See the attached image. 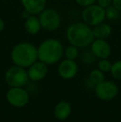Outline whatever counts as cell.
<instances>
[{
	"label": "cell",
	"mask_w": 121,
	"mask_h": 122,
	"mask_svg": "<svg viewBox=\"0 0 121 122\" xmlns=\"http://www.w3.org/2000/svg\"><path fill=\"white\" fill-rule=\"evenodd\" d=\"M112 66V62L108 59V58H105V59H99V61L97 63V67L100 69L101 71L105 72H109L110 71Z\"/></svg>",
	"instance_id": "20"
},
{
	"label": "cell",
	"mask_w": 121,
	"mask_h": 122,
	"mask_svg": "<svg viewBox=\"0 0 121 122\" xmlns=\"http://www.w3.org/2000/svg\"><path fill=\"white\" fill-rule=\"evenodd\" d=\"M57 72L62 79L71 80L74 78L78 72V65L75 60H62L58 65Z\"/></svg>",
	"instance_id": "9"
},
{
	"label": "cell",
	"mask_w": 121,
	"mask_h": 122,
	"mask_svg": "<svg viewBox=\"0 0 121 122\" xmlns=\"http://www.w3.org/2000/svg\"><path fill=\"white\" fill-rule=\"evenodd\" d=\"M62 43L57 38L50 37L43 40L37 47L38 60L45 64L53 65L59 62L63 56Z\"/></svg>",
	"instance_id": "2"
},
{
	"label": "cell",
	"mask_w": 121,
	"mask_h": 122,
	"mask_svg": "<svg viewBox=\"0 0 121 122\" xmlns=\"http://www.w3.org/2000/svg\"><path fill=\"white\" fill-rule=\"evenodd\" d=\"M95 92L101 101H108L115 99L119 93V87L112 81H105L95 85Z\"/></svg>",
	"instance_id": "7"
},
{
	"label": "cell",
	"mask_w": 121,
	"mask_h": 122,
	"mask_svg": "<svg viewBox=\"0 0 121 122\" xmlns=\"http://www.w3.org/2000/svg\"><path fill=\"white\" fill-rule=\"evenodd\" d=\"M105 80V75L104 72L101 71L100 69H94L91 71L89 75V81H91V84L93 85H97V84L100 83L101 81Z\"/></svg>",
	"instance_id": "17"
},
{
	"label": "cell",
	"mask_w": 121,
	"mask_h": 122,
	"mask_svg": "<svg viewBox=\"0 0 121 122\" xmlns=\"http://www.w3.org/2000/svg\"><path fill=\"white\" fill-rule=\"evenodd\" d=\"M75 2H76L78 5L85 8V7H87V6H89V5L95 3L96 0H75Z\"/></svg>",
	"instance_id": "22"
},
{
	"label": "cell",
	"mask_w": 121,
	"mask_h": 122,
	"mask_svg": "<svg viewBox=\"0 0 121 122\" xmlns=\"http://www.w3.org/2000/svg\"><path fill=\"white\" fill-rule=\"evenodd\" d=\"M38 18L42 29L47 32H54L61 26V15L54 8H46L40 14H38Z\"/></svg>",
	"instance_id": "6"
},
{
	"label": "cell",
	"mask_w": 121,
	"mask_h": 122,
	"mask_svg": "<svg viewBox=\"0 0 121 122\" xmlns=\"http://www.w3.org/2000/svg\"><path fill=\"white\" fill-rule=\"evenodd\" d=\"M112 5L121 12V0H112Z\"/></svg>",
	"instance_id": "24"
},
{
	"label": "cell",
	"mask_w": 121,
	"mask_h": 122,
	"mask_svg": "<svg viewBox=\"0 0 121 122\" xmlns=\"http://www.w3.org/2000/svg\"><path fill=\"white\" fill-rule=\"evenodd\" d=\"M66 36L68 42L78 48L87 47L95 39L92 27L84 22H76L70 24L66 29Z\"/></svg>",
	"instance_id": "1"
},
{
	"label": "cell",
	"mask_w": 121,
	"mask_h": 122,
	"mask_svg": "<svg viewBox=\"0 0 121 122\" xmlns=\"http://www.w3.org/2000/svg\"><path fill=\"white\" fill-rule=\"evenodd\" d=\"M8 102L14 107H23L28 103L29 95L23 87H11L6 95Z\"/></svg>",
	"instance_id": "8"
},
{
	"label": "cell",
	"mask_w": 121,
	"mask_h": 122,
	"mask_svg": "<svg viewBox=\"0 0 121 122\" xmlns=\"http://www.w3.org/2000/svg\"><path fill=\"white\" fill-rule=\"evenodd\" d=\"M63 56L66 59L70 60H76L79 56V48L74 45H68L63 51Z\"/></svg>",
	"instance_id": "16"
},
{
	"label": "cell",
	"mask_w": 121,
	"mask_h": 122,
	"mask_svg": "<svg viewBox=\"0 0 121 122\" xmlns=\"http://www.w3.org/2000/svg\"><path fill=\"white\" fill-rule=\"evenodd\" d=\"M95 58H96L94 54L92 53V51H91V49L88 50V51H85L82 54V60L84 62L86 63H91L94 61Z\"/></svg>",
	"instance_id": "21"
},
{
	"label": "cell",
	"mask_w": 121,
	"mask_h": 122,
	"mask_svg": "<svg viewBox=\"0 0 121 122\" xmlns=\"http://www.w3.org/2000/svg\"><path fill=\"white\" fill-rule=\"evenodd\" d=\"M120 17V11L113 5H110L105 8V18L110 21H115Z\"/></svg>",
	"instance_id": "18"
},
{
	"label": "cell",
	"mask_w": 121,
	"mask_h": 122,
	"mask_svg": "<svg viewBox=\"0 0 121 122\" xmlns=\"http://www.w3.org/2000/svg\"><path fill=\"white\" fill-rule=\"evenodd\" d=\"M54 116L59 121H65L71 114V106L67 101H60L54 107Z\"/></svg>",
	"instance_id": "13"
},
{
	"label": "cell",
	"mask_w": 121,
	"mask_h": 122,
	"mask_svg": "<svg viewBox=\"0 0 121 122\" xmlns=\"http://www.w3.org/2000/svg\"><path fill=\"white\" fill-rule=\"evenodd\" d=\"M4 28H5V23L3 18L0 17V33H2V32H3Z\"/></svg>",
	"instance_id": "25"
},
{
	"label": "cell",
	"mask_w": 121,
	"mask_h": 122,
	"mask_svg": "<svg viewBox=\"0 0 121 122\" xmlns=\"http://www.w3.org/2000/svg\"><path fill=\"white\" fill-rule=\"evenodd\" d=\"M4 80L10 87H23L29 81L28 70L17 65L10 66L4 74Z\"/></svg>",
	"instance_id": "4"
},
{
	"label": "cell",
	"mask_w": 121,
	"mask_h": 122,
	"mask_svg": "<svg viewBox=\"0 0 121 122\" xmlns=\"http://www.w3.org/2000/svg\"><path fill=\"white\" fill-rule=\"evenodd\" d=\"M90 46H91L90 49L92 53L98 59L109 58L111 54V47L110 43L105 39L95 38Z\"/></svg>",
	"instance_id": "10"
},
{
	"label": "cell",
	"mask_w": 121,
	"mask_h": 122,
	"mask_svg": "<svg viewBox=\"0 0 121 122\" xmlns=\"http://www.w3.org/2000/svg\"><path fill=\"white\" fill-rule=\"evenodd\" d=\"M10 56L14 65L24 68H28L38 60L37 47L28 42H21L16 44L12 49Z\"/></svg>",
	"instance_id": "3"
},
{
	"label": "cell",
	"mask_w": 121,
	"mask_h": 122,
	"mask_svg": "<svg viewBox=\"0 0 121 122\" xmlns=\"http://www.w3.org/2000/svg\"><path fill=\"white\" fill-rule=\"evenodd\" d=\"M81 18L82 22L92 27L105 22V20L106 19L105 9L99 6L97 3L89 5L84 8L81 13Z\"/></svg>",
	"instance_id": "5"
},
{
	"label": "cell",
	"mask_w": 121,
	"mask_h": 122,
	"mask_svg": "<svg viewBox=\"0 0 121 122\" xmlns=\"http://www.w3.org/2000/svg\"><path fill=\"white\" fill-rule=\"evenodd\" d=\"M92 31H93L95 38L106 40L107 38H109L111 36L113 30H112V27L110 24L103 22L100 24H97L92 27Z\"/></svg>",
	"instance_id": "15"
},
{
	"label": "cell",
	"mask_w": 121,
	"mask_h": 122,
	"mask_svg": "<svg viewBox=\"0 0 121 122\" xmlns=\"http://www.w3.org/2000/svg\"><path fill=\"white\" fill-rule=\"evenodd\" d=\"M95 3H97L99 6L102 7V8L105 9L109 6L112 5V0H96Z\"/></svg>",
	"instance_id": "23"
},
{
	"label": "cell",
	"mask_w": 121,
	"mask_h": 122,
	"mask_svg": "<svg viewBox=\"0 0 121 122\" xmlns=\"http://www.w3.org/2000/svg\"><path fill=\"white\" fill-rule=\"evenodd\" d=\"M110 73L112 76L116 80H121V60L115 61L112 63L111 69H110Z\"/></svg>",
	"instance_id": "19"
},
{
	"label": "cell",
	"mask_w": 121,
	"mask_h": 122,
	"mask_svg": "<svg viewBox=\"0 0 121 122\" xmlns=\"http://www.w3.org/2000/svg\"><path fill=\"white\" fill-rule=\"evenodd\" d=\"M31 14H29V13H28V12L26 11V10H24L23 9V13H22V18H23V19H26V18H28V17L30 16Z\"/></svg>",
	"instance_id": "26"
},
{
	"label": "cell",
	"mask_w": 121,
	"mask_h": 122,
	"mask_svg": "<svg viewBox=\"0 0 121 122\" xmlns=\"http://www.w3.org/2000/svg\"><path fill=\"white\" fill-rule=\"evenodd\" d=\"M24 29L30 35H37L42 29L40 20L37 15H30L24 20Z\"/></svg>",
	"instance_id": "14"
},
{
	"label": "cell",
	"mask_w": 121,
	"mask_h": 122,
	"mask_svg": "<svg viewBox=\"0 0 121 122\" xmlns=\"http://www.w3.org/2000/svg\"><path fill=\"white\" fill-rule=\"evenodd\" d=\"M23 9L31 15H38L47 8V0H20Z\"/></svg>",
	"instance_id": "12"
},
{
	"label": "cell",
	"mask_w": 121,
	"mask_h": 122,
	"mask_svg": "<svg viewBox=\"0 0 121 122\" xmlns=\"http://www.w3.org/2000/svg\"><path fill=\"white\" fill-rule=\"evenodd\" d=\"M47 65L41 61H37L28 68V75L29 80L32 81H40L47 75Z\"/></svg>",
	"instance_id": "11"
}]
</instances>
